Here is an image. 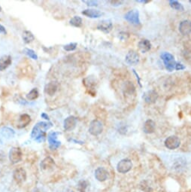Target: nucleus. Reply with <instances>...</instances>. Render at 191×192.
I'll use <instances>...</instances> for the list:
<instances>
[{
  "label": "nucleus",
  "instance_id": "9b49d317",
  "mask_svg": "<svg viewBox=\"0 0 191 192\" xmlns=\"http://www.w3.org/2000/svg\"><path fill=\"white\" fill-rule=\"evenodd\" d=\"M97 29L105 33H109L113 29V23L110 20H103L99 23Z\"/></svg>",
  "mask_w": 191,
  "mask_h": 192
},
{
  "label": "nucleus",
  "instance_id": "9d476101",
  "mask_svg": "<svg viewBox=\"0 0 191 192\" xmlns=\"http://www.w3.org/2000/svg\"><path fill=\"white\" fill-rule=\"evenodd\" d=\"M13 178L17 183H22L27 179V173L22 167L17 168L13 173Z\"/></svg>",
  "mask_w": 191,
  "mask_h": 192
},
{
  "label": "nucleus",
  "instance_id": "e433bc0d",
  "mask_svg": "<svg viewBox=\"0 0 191 192\" xmlns=\"http://www.w3.org/2000/svg\"><path fill=\"white\" fill-rule=\"evenodd\" d=\"M41 117H42V118L45 119V120L49 121V117H48V115H46V114H45V113H42V114H41Z\"/></svg>",
  "mask_w": 191,
  "mask_h": 192
},
{
  "label": "nucleus",
  "instance_id": "aec40b11",
  "mask_svg": "<svg viewBox=\"0 0 191 192\" xmlns=\"http://www.w3.org/2000/svg\"><path fill=\"white\" fill-rule=\"evenodd\" d=\"M82 14L85 15V16L90 18H98L102 15V12L99 11V10L90 9H90H86L84 11H83Z\"/></svg>",
  "mask_w": 191,
  "mask_h": 192
},
{
  "label": "nucleus",
  "instance_id": "b1692460",
  "mask_svg": "<svg viewBox=\"0 0 191 192\" xmlns=\"http://www.w3.org/2000/svg\"><path fill=\"white\" fill-rule=\"evenodd\" d=\"M169 2V6H171V8H173V9L177 10V11H183L184 9H185L183 6L180 4L179 2L176 1V0H170Z\"/></svg>",
  "mask_w": 191,
  "mask_h": 192
},
{
  "label": "nucleus",
  "instance_id": "f03ea898",
  "mask_svg": "<svg viewBox=\"0 0 191 192\" xmlns=\"http://www.w3.org/2000/svg\"><path fill=\"white\" fill-rule=\"evenodd\" d=\"M160 58L164 63L165 67L169 72H172L173 70H176L177 63L175 60V58L172 54L167 52H163L160 54Z\"/></svg>",
  "mask_w": 191,
  "mask_h": 192
},
{
  "label": "nucleus",
  "instance_id": "7c9ffc66",
  "mask_svg": "<svg viewBox=\"0 0 191 192\" xmlns=\"http://www.w3.org/2000/svg\"><path fill=\"white\" fill-rule=\"evenodd\" d=\"M77 45H78V44L76 42L69 43V44L64 45L63 48H64V50H66V51H74V50L76 49V48H77Z\"/></svg>",
  "mask_w": 191,
  "mask_h": 192
},
{
  "label": "nucleus",
  "instance_id": "1a4fd4ad",
  "mask_svg": "<svg viewBox=\"0 0 191 192\" xmlns=\"http://www.w3.org/2000/svg\"><path fill=\"white\" fill-rule=\"evenodd\" d=\"M126 63L130 66H135L139 62V56L136 51L130 50L125 58Z\"/></svg>",
  "mask_w": 191,
  "mask_h": 192
},
{
  "label": "nucleus",
  "instance_id": "39448f33",
  "mask_svg": "<svg viewBox=\"0 0 191 192\" xmlns=\"http://www.w3.org/2000/svg\"><path fill=\"white\" fill-rule=\"evenodd\" d=\"M133 167V163L129 159H123L117 164V169L120 173H126Z\"/></svg>",
  "mask_w": 191,
  "mask_h": 192
},
{
  "label": "nucleus",
  "instance_id": "7ed1b4c3",
  "mask_svg": "<svg viewBox=\"0 0 191 192\" xmlns=\"http://www.w3.org/2000/svg\"><path fill=\"white\" fill-rule=\"evenodd\" d=\"M102 130H103V125H102V123L100 121H92L89 127V132L90 134L96 136H99L100 134H102Z\"/></svg>",
  "mask_w": 191,
  "mask_h": 192
},
{
  "label": "nucleus",
  "instance_id": "a211bd4d",
  "mask_svg": "<svg viewBox=\"0 0 191 192\" xmlns=\"http://www.w3.org/2000/svg\"><path fill=\"white\" fill-rule=\"evenodd\" d=\"M155 127H156V124L154 121L149 119V120L146 121L145 124H144L143 130L145 134H153V133L155 131Z\"/></svg>",
  "mask_w": 191,
  "mask_h": 192
},
{
  "label": "nucleus",
  "instance_id": "412c9836",
  "mask_svg": "<svg viewBox=\"0 0 191 192\" xmlns=\"http://www.w3.org/2000/svg\"><path fill=\"white\" fill-rule=\"evenodd\" d=\"M138 47L142 53H146L151 48V44L147 39H142L138 42Z\"/></svg>",
  "mask_w": 191,
  "mask_h": 192
},
{
  "label": "nucleus",
  "instance_id": "ddd939ff",
  "mask_svg": "<svg viewBox=\"0 0 191 192\" xmlns=\"http://www.w3.org/2000/svg\"><path fill=\"white\" fill-rule=\"evenodd\" d=\"M158 98V94L155 91H146L143 94V99L145 100V103H148V104H153V103H156Z\"/></svg>",
  "mask_w": 191,
  "mask_h": 192
},
{
  "label": "nucleus",
  "instance_id": "393cba45",
  "mask_svg": "<svg viewBox=\"0 0 191 192\" xmlns=\"http://www.w3.org/2000/svg\"><path fill=\"white\" fill-rule=\"evenodd\" d=\"M69 23L75 27H81L82 26V18L79 16H74L70 20Z\"/></svg>",
  "mask_w": 191,
  "mask_h": 192
},
{
  "label": "nucleus",
  "instance_id": "bb28decb",
  "mask_svg": "<svg viewBox=\"0 0 191 192\" xmlns=\"http://www.w3.org/2000/svg\"><path fill=\"white\" fill-rule=\"evenodd\" d=\"M2 134L6 138H11L15 136V131L9 127H3L2 129Z\"/></svg>",
  "mask_w": 191,
  "mask_h": 192
},
{
  "label": "nucleus",
  "instance_id": "f257e3e1",
  "mask_svg": "<svg viewBox=\"0 0 191 192\" xmlns=\"http://www.w3.org/2000/svg\"><path fill=\"white\" fill-rule=\"evenodd\" d=\"M52 127V123L49 122H40L35 125L32 130L31 137L37 141H41L45 138V132Z\"/></svg>",
  "mask_w": 191,
  "mask_h": 192
},
{
  "label": "nucleus",
  "instance_id": "58836bf2",
  "mask_svg": "<svg viewBox=\"0 0 191 192\" xmlns=\"http://www.w3.org/2000/svg\"><path fill=\"white\" fill-rule=\"evenodd\" d=\"M65 192H74V191H72V190H67V191H65Z\"/></svg>",
  "mask_w": 191,
  "mask_h": 192
},
{
  "label": "nucleus",
  "instance_id": "ea45409f",
  "mask_svg": "<svg viewBox=\"0 0 191 192\" xmlns=\"http://www.w3.org/2000/svg\"><path fill=\"white\" fill-rule=\"evenodd\" d=\"M2 11V8H1V6H0V11Z\"/></svg>",
  "mask_w": 191,
  "mask_h": 192
},
{
  "label": "nucleus",
  "instance_id": "2f4dec72",
  "mask_svg": "<svg viewBox=\"0 0 191 192\" xmlns=\"http://www.w3.org/2000/svg\"><path fill=\"white\" fill-rule=\"evenodd\" d=\"M140 186L142 190H143V191L145 192H150L152 190L151 187V186H149V184H147V181H142V182L141 183Z\"/></svg>",
  "mask_w": 191,
  "mask_h": 192
},
{
  "label": "nucleus",
  "instance_id": "a878e982",
  "mask_svg": "<svg viewBox=\"0 0 191 192\" xmlns=\"http://www.w3.org/2000/svg\"><path fill=\"white\" fill-rule=\"evenodd\" d=\"M135 92V87L132 82H128L125 84L124 86V93L126 94L132 95Z\"/></svg>",
  "mask_w": 191,
  "mask_h": 192
},
{
  "label": "nucleus",
  "instance_id": "6e6552de",
  "mask_svg": "<svg viewBox=\"0 0 191 192\" xmlns=\"http://www.w3.org/2000/svg\"><path fill=\"white\" fill-rule=\"evenodd\" d=\"M60 134L58 132H51L48 135V140L49 143V147L51 150H55L60 146V142L57 140V136Z\"/></svg>",
  "mask_w": 191,
  "mask_h": 192
},
{
  "label": "nucleus",
  "instance_id": "c756f323",
  "mask_svg": "<svg viewBox=\"0 0 191 192\" xmlns=\"http://www.w3.org/2000/svg\"><path fill=\"white\" fill-rule=\"evenodd\" d=\"M23 53L25 54H27V56H29V58L33 59V60H37L38 59V56L36 54V52L32 49H29V48H25L23 50Z\"/></svg>",
  "mask_w": 191,
  "mask_h": 192
},
{
  "label": "nucleus",
  "instance_id": "423d86ee",
  "mask_svg": "<svg viewBox=\"0 0 191 192\" xmlns=\"http://www.w3.org/2000/svg\"><path fill=\"white\" fill-rule=\"evenodd\" d=\"M22 159V152L20 148L14 147L9 151V160L11 164H17Z\"/></svg>",
  "mask_w": 191,
  "mask_h": 192
},
{
  "label": "nucleus",
  "instance_id": "473e14b6",
  "mask_svg": "<svg viewBox=\"0 0 191 192\" xmlns=\"http://www.w3.org/2000/svg\"><path fill=\"white\" fill-rule=\"evenodd\" d=\"M83 2L87 4L88 6H98V2L96 1H82Z\"/></svg>",
  "mask_w": 191,
  "mask_h": 192
},
{
  "label": "nucleus",
  "instance_id": "72a5a7b5",
  "mask_svg": "<svg viewBox=\"0 0 191 192\" xmlns=\"http://www.w3.org/2000/svg\"><path fill=\"white\" fill-rule=\"evenodd\" d=\"M110 2H111V4H112V6H121V5L122 4L123 1H111Z\"/></svg>",
  "mask_w": 191,
  "mask_h": 192
},
{
  "label": "nucleus",
  "instance_id": "5701e85b",
  "mask_svg": "<svg viewBox=\"0 0 191 192\" xmlns=\"http://www.w3.org/2000/svg\"><path fill=\"white\" fill-rule=\"evenodd\" d=\"M22 37L23 40L26 44H29V43L32 42L35 39V36H33V34L31 32H29V31H23Z\"/></svg>",
  "mask_w": 191,
  "mask_h": 192
},
{
  "label": "nucleus",
  "instance_id": "c9c22d12",
  "mask_svg": "<svg viewBox=\"0 0 191 192\" xmlns=\"http://www.w3.org/2000/svg\"><path fill=\"white\" fill-rule=\"evenodd\" d=\"M5 157L6 156H5L4 152L0 151V162H2L5 160Z\"/></svg>",
  "mask_w": 191,
  "mask_h": 192
},
{
  "label": "nucleus",
  "instance_id": "4be33fe9",
  "mask_svg": "<svg viewBox=\"0 0 191 192\" xmlns=\"http://www.w3.org/2000/svg\"><path fill=\"white\" fill-rule=\"evenodd\" d=\"M31 118L30 116L27 114H23V115H20V118H19V122H18V125L17 127L19 128H23L27 127V125L29 124L30 122Z\"/></svg>",
  "mask_w": 191,
  "mask_h": 192
},
{
  "label": "nucleus",
  "instance_id": "0eeeda50",
  "mask_svg": "<svg viewBox=\"0 0 191 192\" xmlns=\"http://www.w3.org/2000/svg\"><path fill=\"white\" fill-rule=\"evenodd\" d=\"M180 140L178 136H171L168 137L165 141V146L170 150H174L180 146Z\"/></svg>",
  "mask_w": 191,
  "mask_h": 192
},
{
  "label": "nucleus",
  "instance_id": "4468645a",
  "mask_svg": "<svg viewBox=\"0 0 191 192\" xmlns=\"http://www.w3.org/2000/svg\"><path fill=\"white\" fill-rule=\"evenodd\" d=\"M179 32L181 35L187 36L191 32V21L189 20H183L179 25Z\"/></svg>",
  "mask_w": 191,
  "mask_h": 192
},
{
  "label": "nucleus",
  "instance_id": "dca6fc26",
  "mask_svg": "<svg viewBox=\"0 0 191 192\" xmlns=\"http://www.w3.org/2000/svg\"><path fill=\"white\" fill-rule=\"evenodd\" d=\"M57 89H58V84H57V82H51L45 85V92L46 94L49 95V96H53L55 93L57 92Z\"/></svg>",
  "mask_w": 191,
  "mask_h": 192
},
{
  "label": "nucleus",
  "instance_id": "f8f14e48",
  "mask_svg": "<svg viewBox=\"0 0 191 192\" xmlns=\"http://www.w3.org/2000/svg\"><path fill=\"white\" fill-rule=\"evenodd\" d=\"M76 124H77V118L75 117L72 116V115L67 117L64 120V130L66 131L72 130L76 127Z\"/></svg>",
  "mask_w": 191,
  "mask_h": 192
},
{
  "label": "nucleus",
  "instance_id": "20e7f679",
  "mask_svg": "<svg viewBox=\"0 0 191 192\" xmlns=\"http://www.w3.org/2000/svg\"><path fill=\"white\" fill-rule=\"evenodd\" d=\"M124 18L130 23L135 24V25H138L141 23L139 19V12L136 9H133L128 11L125 15Z\"/></svg>",
  "mask_w": 191,
  "mask_h": 192
},
{
  "label": "nucleus",
  "instance_id": "6ab92c4d",
  "mask_svg": "<svg viewBox=\"0 0 191 192\" xmlns=\"http://www.w3.org/2000/svg\"><path fill=\"white\" fill-rule=\"evenodd\" d=\"M54 160L51 158V157H45L44 160L41 161V168L44 170H47V169H51L54 167Z\"/></svg>",
  "mask_w": 191,
  "mask_h": 192
},
{
  "label": "nucleus",
  "instance_id": "f704fd0d",
  "mask_svg": "<svg viewBox=\"0 0 191 192\" xmlns=\"http://www.w3.org/2000/svg\"><path fill=\"white\" fill-rule=\"evenodd\" d=\"M0 34H4V35L6 34V28L2 25H1V24H0Z\"/></svg>",
  "mask_w": 191,
  "mask_h": 192
},
{
  "label": "nucleus",
  "instance_id": "2eb2a0df",
  "mask_svg": "<svg viewBox=\"0 0 191 192\" xmlns=\"http://www.w3.org/2000/svg\"><path fill=\"white\" fill-rule=\"evenodd\" d=\"M108 177V173L103 167H99L95 171V178L100 181H105Z\"/></svg>",
  "mask_w": 191,
  "mask_h": 192
},
{
  "label": "nucleus",
  "instance_id": "4c0bfd02",
  "mask_svg": "<svg viewBox=\"0 0 191 192\" xmlns=\"http://www.w3.org/2000/svg\"><path fill=\"white\" fill-rule=\"evenodd\" d=\"M137 2H142V3H146V2H148V1H140V0H138V1H136Z\"/></svg>",
  "mask_w": 191,
  "mask_h": 192
},
{
  "label": "nucleus",
  "instance_id": "c85d7f7f",
  "mask_svg": "<svg viewBox=\"0 0 191 192\" xmlns=\"http://www.w3.org/2000/svg\"><path fill=\"white\" fill-rule=\"evenodd\" d=\"M39 96V91L36 88H33L32 91L27 95V99L28 100H34Z\"/></svg>",
  "mask_w": 191,
  "mask_h": 192
},
{
  "label": "nucleus",
  "instance_id": "cd10ccee",
  "mask_svg": "<svg viewBox=\"0 0 191 192\" xmlns=\"http://www.w3.org/2000/svg\"><path fill=\"white\" fill-rule=\"evenodd\" d=\"M89 186V182L86 180H81L78 184L77 188L80 192H85Z\"/></svg>",
  "mask_w": 191,
  "mask_h": 192
},
{
  "label": "nucleus",
  "instance_id": "f3484780",
  "mask_svg": "<svg viewBox=\"0 0 191 192\" xmlns=\"http://www.w3.org/2000/svg\"><path fill=\"white\" fill-rule=\"evenodd\" d=\"M12 60L10 55H4L0 58V71L6 70L11 64Z\"/></svg>",
  "mask_w": 191,
  "mask_h": 192
}]
</instances>
